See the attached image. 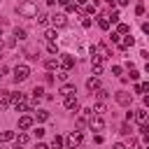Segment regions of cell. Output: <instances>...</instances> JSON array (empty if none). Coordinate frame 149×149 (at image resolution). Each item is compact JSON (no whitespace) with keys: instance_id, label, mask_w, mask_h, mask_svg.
Segmentation results:
<instances>
[{"instance_id":"1","label":"cell","mask_w":149,"mask_h":149,"mask_svg":"<svg viewBox=\"0 0 149 149\" xmlns=\"http://www.w3.org/2000/svg\"><path fill=\"white\" fill-rule=\"evenodd\" d=\"M28 77H30V68H28V65H16V68H14V81H16V84H19V81H26Z\"/></svg>"},{"instance_id":"2","label":"cell","mask_w":149,"mask_h":149,"mask_svg":"<svg viewBox=\"0 0 149 149\" xmlns=\"http://www.w3.org/2000/svg\"><path fill=\"white\" fill-rule=\"evenodd\" d=\"M88 128H91V130H102V128H105L102 114H91V116H88Z\"/></svg>"},{"instance_id":"3","label":"cell","mask_w":149,"mask_h":149,"mask_svg":"<svg viewBox=\"0 0 149 149\" xmlns=\"http://www.w3.org/2000/svg\"><path fill=\"white\" fill-rule=\"evenodd\" d=\"M19 14H23V16H35L37 14V7L33 5V2H23V5H19Z\"/></svg>"},{"instance_id":"4","label":"cell","mask_w":149,"mask_h":149,"mask_svg":"<svg viewBox=\"0 0 149 149\" xmlns=\"http://www.w3.org/2000/svg\"><path fill=\"white\" fill-rule=\"evenodd\" d=\"M65 144H68V149H72V147H79V144H81V133H79V130H72V133L68 135Z\"/></svg>"},{"instance_id":"5","label":"cell","mask_w":149,"mask_h":149,"mask_svg":"<svg viewBox=\"0 0 149 149\" xmlns=\"http://www.w3.org/2000/svg\"><path fill=\"white\" fill-rule=\"evenodd\" d=\"M130 98H133V95H130V93H126V91H116V93H114V100H116L119 105H123V107H128V105H130Z\"/></svg>"},{"instance_id":"6","label":"cell","mask_w":149,"mask_h":149,"mask_svg":"<svg viewBox=\"0 0 149 149\" xmlns=\"http://www.w3.org/2000/svg\"><path fill=\"white\" fill-rule=\"evenodd\" d=\"M58 65H61L63 70H70V68H74V56H70V54H63Z\"/></svg>"},{"instance_id":"7","label":"cell","mask_w":149,"mask_h":149,"mask_svg":"<svg viewBox=\"0 0 149 149\" xmlns=\"http://www.w3.org/2000/svg\"><path fill=\"white\" fill-rule=\"evenodd\" d=\"M49 19H51L54 28H63V26H68V19H65V14H54V16H49Z\"/></svg>"},{"instance_id":"8","label":"cell","mask_w":149,"mask_h":149,"mask_svg":"<svg viewBox=\"0 0 149 149\" xmlns=\"http://www.w3.org/2000/svg\"><path fill=\"white\" fill-rule=\"evenodd\" d=\"M63 105H65V109H77V107H79L74 93H72V95H63Z\"/></svg>"},{"instance_id":"9","label":"cell","mask_w":149,"mask_h":149,"mask_svg":"<svg viewBox=\"0 0 149 149\" xmlns=\"http://www.w3.org/2000/svg\"><path fill=\"white\" fill-rule=\"evenodd\" d=\"M30 126H33V116H28V114L19 116V130H28Z\"/></svg>"},{"instance_id":"10","label":"cell","mask_w":149,"mask_h":149,"mask_svg":"<svg viewBox=\"0 0 149 149\" xmlns=\"http://www.w3.org/2000/svg\"><path fill=\"white\" fill-rule=\"evenodd\" d=\"M12 105V100H9V91H0V109H7Z\"/></svg>"},{"instance_id":"11","label":"cell","mask_w":149,"mask_h":149,"mask_svg":"<svg viewBox=\"0 0 149 149\" xmlns=\"http://www.w3.org/2000/svg\"><path fill=\"white\" fill-rule=\"evenodd\" d=\"M86 88H88V91H98V88H100V79H98V77L86 79Z\"/></svg>"},{"instance_id":"12","label":"cell","mask_w":149,"mask_h":149,"mask_svg":"<svg viewBox=\"0 0 149 149\" xmlns=\"http://www.w3.org/2000/svg\"><path fill=\"white\" fill-rule=\"evenodd\" d=\"M133 44H135V40H133V37H130V35H128V37H123V40H121V42H119V49H121V51H123V49H128V47H133Z\"/></svg>"},{"instance_id":"13","label":"cell","mask_w":149,"mask_h":149,"mask_svg":"<svg viewBox=\"0 0 149 149\" xmlns=\"http://www.w3.org/2000/svg\"><path fill=\"white\" fill-rule=\"evenodd\" d=\"M58 93H61V95H72V93H74V84H63Z\"/></svg>"},{"instance_id":"14","label":"cell","mask_w":149,"mask_h":149,"mask_svg":"<svg viewBox=\"0 0 149 149\" xmlns=\"http://www.w3.org/2000/svg\"><path fill=\"white\" fill-rule=\"evenodd\" d=\"M133 119L140 121V123H144V121H147V112H144V109H135V112H133Z\"/></svg>"},{"instance_id":"15","label":"cell","mask_w":149,"mask_h":149,"mask_svg":"<svg viewBox=\"0 0 149 149\" xmlns=\"http://www.w3.org/2000/svg\"><path fill=\"white\" fill-rule=\"evenodd\" d=\"M63 144H65V140H63L61 135H54V140H51V149H63Z\"/></svg>"},{"instance_id":"16","label":"cell","mask_w":149,"mask_h":149,"mask_svg":"<svg viewBox=\"0 0 149 149\" xmlns=\"http://www.w3.org/2000/svg\"><path fill=\"white\" fill-rule=\"evenodd\" d=\"M14 107H16V112H30V105H28V100H26V98H23L21 102H16Z\"/></svg>"},{"instance_id":"17","label":"cell","mask_w":149,"mask_h":149,"mask_svg":"<svg viewBox=\"0 0 149 149\" xmlns=\"http://www.w3.org/2000/svg\"><path fill=\"white\" fill-rule=\"evenodd\" d=\"M28 140H30V137H28V133H19V135H16V144H19V147L28 144Z\"/></svg>"},{"instance_id":"18","label":"cell","mask_w":149,"mask_h":149,"mask_svg":"<svg viewBox=\"0 0 149 149\" xmlns=\"http://www.w3.org/2000/svg\"><path fill=\"white\" fill-rule=\"evenodd\" d=\"M12 140H14V133L12 130H2L0 133V142H12Z\"/></svg>"},{"instance_id":"19","label":"cell","mask_w":149,"mask_h":149,"mask_svg":"<svg viewBox=\"0 0 149 149\" xmlns=\"http://www.w3.org/2000/svg\"><path fill=\"white\" fill-rule=\"evenodd\" d=\"M35 19H37L40 26H47V23H49V14H44V12H42V14H35Z\"/></svg>"},{"instance_id":"20","label":"cell","mask_w":149,"mask_h":149,"mask_svg":"<svg viewBox=\"0 0 149 149\" xmlns=\"http://www.w3.org/2000/svg\"><path fill=\"white\" fill-rule=\"evenodd\" d=\"M14 40L23 42V40H26V30H23V28H14Z\"/></svg>"},{"instance_id":"21","label":"cell","mask_w":149,"mask_h":149,"mask_svg":"<svg viewBox=\"0 0 149 149\" xmlns=\"http://www.w3.org/2000/svg\"><path fill=\"white\" fill-rule=\"evenodd\" d=\"M44 65H47V70L51 72V70H56V68H58V61H56V58H47V61H44Z\"/></svg>"},{"instance_id":"22","label":"cell","mask_w":149,"mask_h":149,"mask_svg":"<svg viewBox=\"0 0 149 149\" xmlns=\"http://www.w3.org/2000/svg\"><path fill=\"white\" fill-rule=\"evenodd\" d=\"M35 119H37V121H47V119H49V112H47V109H37V112H35Z\"/></svg>"},{"instance_id":"23","label":"cell","mask_w":149,"mask_h":149,"mask_svg":"<svg viewBox=\"0 0 149 149\" xmlns=\"http://www.w3.org/2000/svg\"><path fill=\"white\" fill-rule=\"evenodd\" d=\"M98 26H100V30H109V21H107V16H100Z\"/></svg>"},{"instance_id":"24","label":"cell","mask_w":149,"mask_h":149,"mask_svg":"<svg viewBox=\"0 0 149 149\" xmlns=\"http://www.w3.org/2000/svg\"><path fill=\"white\" fill-rule=\"evenodd\" d=\"M119 35H130V26L128 23H119Z\"/></svg>"},{"instance_id":"25","label":"cell","mask_w":149,"mask_h":149,"mask_svg":"<svg viewBox=\"0 0 149 149\" xmlns=\"http://www.w3.org/2000/svg\"><path fill=\"white\" fill-rule=\"evenodd\" d=\"M56 37H58L56 30H47V33H44V40H47V42H56Z\"/></svg>"},{"instance_id":"26","label":"cell","mask_w":149,"mask_h":149,"mask_svg":"<svg viewBox=\"0 0 149 149\" xmlns=\"http://www.w3.org/2000/svg\"><path fill=\"white\" fill-rule=\"evenodd\" d=\"M42 95H44V88H42V86H35V88H33V98H35V100H40Z\"/></svg>"},{"instance_id":"27","label":"cell","mask_w":149,"mask_h":149,"mask_svg":"<svg viewBox=\"0 0 149 149\" xmlns=\"http://www.w3.org/2000/svg\"><path fill=\"white\" fill-rule=\"evenodd\" d=\"M107 21H109V23H116V21H119V12L114 9V12H112V14L107 16Z\"/></svg>"},{"instance_id":"28","label":"cell","mask_w":149,"mask_h":149,"mask_svg":"<svg viewBox=\"0 0 149 149\" xmlns=\"http://www.w3.org/2000/svg\"><path fill=\"white\" fill-rule=\"evenodd\" d=\"M135 14H137V16H142V14H144V2H137V7H135Z\"/></svg>"},{"instance_id":"29","label":"cell","mask_w":149,"mask_h":149,"mask_svg":"<svg viewBox=\"0 0 149 149\" xmlns=\"http://www.w3.org/2000/svg\"><path fill=\"white\" fill-rule=\"evenodd\" d=\"M47 51H49V54H58V47H56L54 42H49V44H47Z\"/></svg>"},{"instance_id":"30","label":"cell","mask_w":149,"mask_h":149,"mask_svg":"<svg viewBox=\"0 0 149 149\" xmlns=\"http://www.w3.org/2000/svg\"><path fill=\"white\" fill-rule=\"evenodd\" d=\"M107 95H109V91H105V88H98V98H100V100H105Z\"/></svg>"},{"instance_id":"31","label":"cell","mask_w":149,"mask_h":149,"mask_svg":"<svg viewBox=\"0 0 149 149\" xmlns=\"http://www.w3.org/2000/svg\"><path fill=\"white\" fill-rule=\"evenodd\" d=\"M58 79L65 81V79H68V70H58Z\"/></svg>"},{"instance_id":"32","label":"cell","mask_w":149,"mask_h":149,"mask_svg":"<svg viewBox=\"0 0 149 149\" xmlns=\"http://www.w3.org/2000/svg\"><path fill=\"white\" fill-rule=\"evenodd\" d=\"M95 114H105V105H102V102L95 105Z\"/></svg>"},{"instance_id":"33","label":"cell","mask_w":149,"mask_h":149,"mask_svg":"<svg viewBox=\"0 0 149 149\" xmlns=\"http://www.w3.org/2000/svg\"><path fill=\"white\" fill-rule=\"evenodd\" d=\"M121 135H130V126H128V123L121 126Z\"/></svg>"},{"instance_id":"34","label":"cell","mask_w":149,"mask_h":149,"mask_svg":"<svg viewBox=\"0 0 149 149\" xmlns=\"http://www.w3.org/2000/svg\"><path fill=\"white\" fill-rule=\"evenodd\" d=\"M33 133H35V137H37V140H40V137H42V135H44V128H35V130H33Z\"/></svg>"},{"instance_id":"35","label":"cell","mask_w":149,"mask_h":149,"mask_svg":"<svg viewBox=\"0 0 149 149\" xmlns=\"http://www.w3.org/2000/svg\"><path fill=\"white\" fill-rule=\"evenodd\" d=\"M112 42H116V44H119V42H121V35H119V33H112Z\"/></svg>"},{"instance_id":"36","label":"cell","mask_w":149,"mask_h":149,"mask_svg":"<svg viewBox=\"0 0 149 149\" xmlns=\"http://www.w3.org/2000/svg\"><path fill=\"white\" fill-rule=\"evenodd\" d=\"M93 74H102V65H93Z\"/></svg>"},{"instance_id":"37","label":"cell","mask_w":149,"mask_h":149,"mask_svg":"<svg viewBox=\"0 0 149 149\" xmlns=\"http://www.w3.org/2000/svg\"><path fill=\"white\" fill-rule=\"evenodd\" d=\"M112 72H114V74H121V72H123V68H121V65H114V68H112Z\"/></svg>"},{"instance_id":"38","label":"cell","mask_w":149,"mask_h":149,"mask_svg":"<svg viewBox=\"0 0 149 149\" xmlns=\"http://www.w3.org/2000/svg\"><path fill=\"white\" fill-rule=\"evenodd\" d=\"M114 2H116L119 7H126V5H128V0H114Z\"/></svg>"},{"instance_id":"39","label":"cell","mask_w":149,"mask_h":149,"mask_svg":"<svg viewBox=\"0 0 149 149\" xmlns=\"http://www.w3.org/2000/svg\"><path fill=\"white\" fill-rule=\"evenodd\" d=\"M112 149H126V144H123V142H116V144H114Z\"/></svg>"},{"instance_id":"40","label":"cell","mask_w":149,"mask_h":149,"mask_svg":"<svg viewBox=\"0 0 149 149\" xmlns=\"http://www.w3.org/2000/svg\"><path fill=\"white\" fill-rule=\"evenodd\" d=\"M35 149H49V147H47L44 142H37V144H35Z\"/></svg>"},{"instance_id":"41","label":"cell","mask_w":149,"mask_h":149,"mask_svg":"<svg viewBox=\"0 0 149 149\" xmlns=\"http://www.w3.org/2000/svg\"><path fill=\"white\" fill-rule=\"evenodd\" d=\"M74 5H88V0H74Z\"/></svg>"},{"instance_id":"42","label":"cell","mask_w":149,"mask_h":149,"mask_svg":"<svg viewBox=\"0 0 149 149\" xmlns=\"http://www.w3.org/2000/svg\"><path fill=\"white\" fill-rule=\"evenodd\" d=\"M107 2H109V5H114V0H107Z\"/></svg>"},{"instance_id":"43","label":"cell","mask_w":149,"mask_h":149,"mask_svg":"<svg viewBox=\"0 0 149 149\" xmlns=\"http://www.w3.org/2000/svg\"><path fill=\"white\" fill-rule=\"evenodd\" d=\"M72 149H79V147H72Z\"/></svg>"},{"instance_id":"44","label":"cell","mask_w":149,"mask_h":149,"mask_svg":"<svg viewBox=\"0 0 149 149\" xmlns=\"http://www.w3.org/2000/svg\"><path fill=\"white\" fill-rule=\"evenodd\" d=\"M0 37H2V33H0Z\"/></svg>"},{"instance_id":"45","label":"cell","mask_w":149,"mask_h":149,"mask_svg":"<svg viewBox=\"0 0 149 149\" xmlns=\"http://www.w3.org/2000/svg\"><path fill=\"white\" fill-rule=\"evenodd\" d=\"M0 77H2V74H0Z\"/></svg>"}]
</instances>
